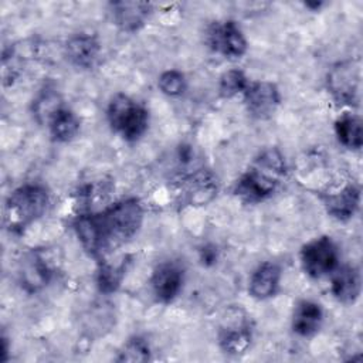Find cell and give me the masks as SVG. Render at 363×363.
Segmentation results:
<instances>
[{"label": "cell", "mask_w": 363, "mask_h": 363, "mask_svg": "<svg viewBox=\"0 0 363 363\" xmlns=\"http://www.w3.org/2000/svg\"><path fill=\"white\" fill-rule=\"evenodd\" d=\"M322 200L329 216L337 221H347L356 214L359 208L360 189L352 183L336 193L325 194Z\"/></svg>", "instance_id": "16"}, {"label": "cell", "mask_w": 363, "mask_h": 363, "mask_svg": "<svg viewBox=\"0 0 363 363\" xmlns=\"http://www.w3.org/2000/svg\"><path fill=\"white\" fill-rule=\"evenodd\" d=\"M159 89L167 96H179L187 88V79L182 71L167 69L160 74L157 81Z\"/></svg>", "instance_id": "23"}, {"label": "cell", "mask_w": 363, "mask_h": 363, "mask_svg": "<svg viewBox=\"0 0 363 363\" xmlns=\"http://www.w3.org/2000/svg\"><path fill=\"white\" fill-rule=\"evenodd\" d=\"M217 179L207 170H199L187 176L182 183L183 197L189 204L201 206L217 194Z\"/></svg>", "instance_id": "17"}, {"label": "cell", "mask_w": 363, "mask_h": 363, "mask_svg": "<svg viewBox=\"0 0 363 363\" xmlns=\"http://www.w3.org/2000/svg\"><path fill=\"white\" fill-rule=\"evenodd\" d=\"M143 223V207L138 199L119 200L104 210L78 214L72 221L84 251L104 261L113 250L130 241Z\"/></svg>", "instance_id": "1"}, {"label": "cell", "mask_w": 363, "mask_h": 363, "mask_svg": "<svg viewBox=\"0 0 363 363\" xmlns=\"http://www.w3.org/2000/svg\"><path fill=\"white\" fill-rule=\"evenodd\" d=\"M208 47L225 58H240L247 52V40L234 20L214 21L206 34Z\"/></svg>", "instance_id": "8"}, {"label": "cell", "mask_w": 363, "mask_h": 363, "mask_svg": "<svg viewBox=\"0 0 363 363\" xmlns=\"http://www.w3.org/2000/svg\"><path fill=\"white\" fill-rule=\"evenodd\" d=\"M101 54V43L96 35L78 33L71 35L64 45V55L77 68L89 69L95 65Z\"/></svg>", "instance_id": "12"}, {"label": "cell", "mask_w": 363, "mask_h": 363, "mask_svg": "<svg viewBox=\"0 0 363 363\" xmlns=\"http://www.w3.org/2000/svg\"><path fill=\"white\" fill-rule=\"evenodd\" d=\"M335 135L340 145L347 149H360L363 143L362 119L359 115L346 112L335 121Z\"/></svg>", "instance_id": "20"}, {"label": "cell", "mask_w": 363, "mask_h": 363, "mask_svg": "<svg viewBox=\"0 0 363 363\" xmlns=\"http://www.w3.org/2000/svg\"><path fill=\"white\" fill-rule=\"evenodd\" d=\"M111 129L126 142L139 140L149 128V111L130 96L115 94L106 108Z\"/></svg>", "instance_id": "4"}, {"label": "cell", "mask_w": 363, "mask_h": 363, "mask_svg": "<svg viewBox=\"0 0 363 363\" xmlns=\"http://www.w3.org/2000/svg\"><path fill=\"white\" fill-rule=\"evenodd\" d=\"M282 271L281 267L272 261L259 264L251 274L248 282V292L252 298L264 301L272 298L279 291Z\"/></svg>", "instance_id": "15"}, {"label": "cell", "mask_w": 363, "mask_h": 363, "mask_svg": "<svg viewBox=\"0 0 363 363\" xmlns=\"http://www.w3.org/2000/svg\"><path fill=\"white\" fill-rule=\"evenodd\" d=\"M126 271V262L125 259L119 264H109L105 259L99 261V268L96 272V285L98 289L104 294H112L115 292L119 285L122 284V279L125 277Z\"/></svg>", "instance_id": "21"}, {"label": "cell", "mask_w": 363, "mask_h": 363, "mask_svg": "<svg viewBox=\"0 0 363 363\" xmlns=\"http://www.w3.org/2000/svg\"><path fill=\"white\" fill-rule=\"evenodd\" d=\"M323 322V309L319 303L302 299L292 312V330L303 337L315 335Z\"/></svg>", "instance_id": "18"}, {"label": "cell", "mask_w": 363, "mask_h": 363, "mask_svg": "<svg viewBox=\"0 0 363 363\" xmlns=\"http://www.w3.org/2000/svg\"><path fill=\"white\" fill-rule=\"evenodd\" d=\"M150 359V349L145 339L136 336L129 339L119 352L118 362H146Z\"/></svg>", "instance_id": "24"}, {"label": "cell", "mask_w": 363, "mask_h": 363, "mask_svg": "<svg viewBox=\"0 0 363 363\" xmlns=\"http://www.w3.org/2000/svg\"><path fill=\"white\" fill-rule=\"evenodd\" d=\"M250 81L241 69H228L220 77L218 91L223 98H233L237 94H242Z\"/></svg>", "instance_id": "22"}, {"label": "cell", "mask_w": 363, "mask_h": 363, "mask_svg": "<svg viewBox=\"0 0 363 363\" xmlns=\"http://www.w3.org/2000/svg\"><path fill=\"white\" fill-rule=\"evenodd\" d=\"M55 274V264L50 250H31L20 261L18 267V279L21 288L34 294L45 288Z\"/></svg>", "instance_id": "6"}, {"label": "cell", "mask_w": 363, "mask_h": 363, "mask_svg": "<svg viewBox=\"0 0 363 363\" xmlns=\"http://www.w3.org/2000/svg\"><path fill=\"white\" fill-rule=\"evenodd\" d=\"M301 265L303 272L313 278L332 274L339 265V251L330 237L322 235L306 242L301 250Z\"/></svg>", "instance_id": "5"}, {"label": "cell", "mask_w": 363, "mask_h": 363, "mask_svg": "<svg viewBox=\"0 0 363 363\" xmlns=\"http://www.w3.org/2000/svg\"><path fill=\"white\" fill-rule=\"evenodd\" d=\"M326 85L333 99L340 105H356L360 91V68L356 62L342 61L330 68Z\"/></svg>", "instance_id": "7"}, {"label": "cell", "mask_w": 363, "mask_h": 363, "mask_svg": "<svg viewBox=\"0 0 363 363\" xmlns=\"http://www.w3.org/2000/svg\"><path fill=\"white\" fill-rule=\"evenodd\" d=\"M184 281L183 268L173 261L159 264L152 277L150 288L156 301L160 303H169L180 294Z\"/></svg>", "instance_id": "11"}, {"label": "cell", "mask_w": 363, "mask_h": 363, "mask_svg": "<svg viewBox=\"0 0 363 363\" xmlns=\"http://www.w3.org/2000/svg\"><path fill=\"white\" fill-rule=\"evenodd\" d=\"M52 140L55 142H69L79 132V119L77 115L62 105L48 118L45 122Z\"/></svg>", "instance_id": "19"}, {"label": "cell", "mask_w": 363, "mask_h": 363, "mask_svg": "<svg viewBox=\"0 0 363 363\" xmlns=\"http://www.w3.org/2000/svg\"><path fill=\"white\" fill-rule=\"evenodd\" d=\"M48 204V191L41 184L26 183L17 187L4 203V227L14 234L24 231L45 214Z\"/></svg>", "instance_id": "3"}, {"label": "cell", "mask_w": 363, "mask_h": 363, "mask_svg": "<svg viewBox=\"0 0 363 363\" xmlns=\"http://www.w3.org/2000/svg\"><path fill=\"white\" fill-rule=\"evenodd\" d=\"M330 292L345 305L354 303L362 292V277L359 268L353 265L337 267L332 272Z\"/></svg>", "instance_id": "14"}, {"label": "cell", "mask_w": 363, "mask_h": 363, "mask_svg": "<svg viewBox=\"0 0 363 363\" xmlns=\"http://www.w3.org/2000/svg\"><path fill=\"white\" fill-rule=\"evenodd\" d=\"M218 345L228 354L244 353L251 343L252 329L248 316L241 309H234L231 316L224 318L218 329Z\"/></svg>", "instance_id": "9"}, {"label": "cell", "mask_w": 363, "mask_h": 363, "mask_svg": "<svg viewBox=\"0 0 363 363\" xmlns=\"http://www.w3.org/2000/svg\"><path fill=\"white\" fill-rule=\"evenodd\" d=\"M108 7L113 24L125 33L140 30L153 11L152 4L146 1H112Z\"/></svg>", "instance_id": "13"}, {"label": "cell", "mask_w": 363, "mask_h": 363, "mask_svg": "<svg viewBox=\"0 0 363 363\" xmlns=\"http://www.w3.org/2000/svg\"><path fill=\"white\" fill-rule=\"evenodd\" d=\"M242 96L248 113L257 119L269 118L281 104L278 86L269 81L250 82Z\"/></svg>", "instance_id": "10"}, {"label": "cell", "mask_w": 363, "mask_h": 363, "mask_svg": "<svg viewBox=\"0 0 363 363\" xmlns=\"http://www.w3.org/2000/svg\"><path fill=\"white\" fill-rule=\"evenodd\" d=\"M285 173L286 166L282 155L277 149H268L235 182L234 194L245 203H259L274 194Z\"/></svg>", "instance_id": "2"}]
</instances>
